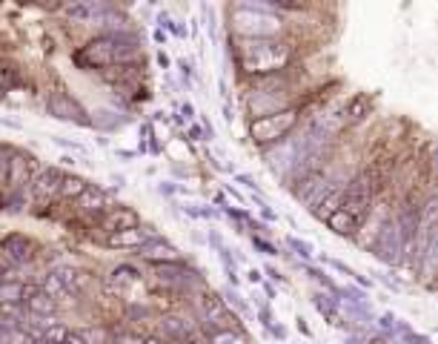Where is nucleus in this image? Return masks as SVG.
<instances>
[{
  "mask_svg": "<svg viewBox=\"0 0 438 344\" xmlns=\"http://www.w3.org/2000/svg\"><path fill=\"white\" fill-rule=\"evenodd\" d=\"M55 144L66 146V149H72V152H80V155H89V149H86L83 144H78V141H66V138H57V135H55Z\"/></svg>",
  "mask_w": 438,
  "mask_h": 344,
  "instance_id": "obj_33",
  "label": "nucleus"
},
{
  "mask_svg": "<svg viewBox=\"0 0 438 344\" xmlns=\"http://www.w3.org/2000/svg\"><path fill=\"white\" fill-rule=\"evenodd\" d=\"M287 247L292 249L298 259H304V261L316 259V247H312L309 241H304V238H298V235H287Z\"/></svg>",
  "mask_w": 438,
  "mask_h": 344,
  "instance_id": "obj_23",
  "label": "nucleus"
},
{
  "mask_svg": "<svg viewBox=\"0 0 438 344\" xmlns=\"http://www.w3.org/2000/svg\"><path fill=\"white\" fill-rule=\"evenodd\" d=\"M60 164H64V167H75L78 158H75V155H64V158H60Z\"/></svg>",
  "mask_w": 438,
  "mask_h": 344,
  "instance_id": "obj_46",
  "label": "nucleus"
},
{
  "mask_svg": "<svg viewBox=\"0 0 438 344\" xmlns=\"http://www.w3.org/2000/svg\"><path fill=\"white\" fill-rule=\"evenodd\" d=\"M26 184H32V178H29V158H26V155H12V158H9L6 193L9 195H20L26 190Z\"/></svg>",
  "mask_w": 438,
  "mask_h": 344,
  "instance_id": "obj_13",
  "label": "nucleus"
},
{
  "mask_svg": "<svg viewBox=\"0 0 438 344\" xmlns=\"http://www.w3.org/2000/svg\"><path fill=\"white\" fill-rule=\"evenodd\" d=\"M143 344H164L161 338H143Z\"/></svg>",
  "mask_w": 438,
  "mask_h": 344,
  "instance_id": "obj_51",
  "label": "nucleus"
},
{
  "mask_svg": "<svg viewBox=\"0 0 438 344\" xmlns=\"http://www.w3.org/2000/svg\"><path fill=\"white\" fill-rule=\"evenodd\" d=\"M0 344H6V338H0Z\"/></svg>",
  "mask_w": 438,
  "mask_h": 344,
  "instance_id": "obj_52",
  "label": "nucleus"
},
{
  "mask_svg": "<svg viewBox=\"0 0 438 344\" xmlns=\"http://www.w3.org/2000/svg\"><path fill=\"white\" fill-rule=\"evenodd\" d=\"M132 227H141V215H138V209H132V207H112V209L101 218V230H104L106 235L132 230Z\"/></svg>",
  "mask_w": 438,
  "mask_h": 344,
  "instance_id": "obj_11",
  "label": "nucleus"
},
{
  "mask_svg": "<svg viewBox=\"0 0 438 344\" xmlns=\"http://www.w3.org/2000/svg\"><path fill=\"white\" fill-rule=\"evenodd\" d=\"M66 344H83V338H80L78 333H69V338H66Z\"/></svg>",
  "mask_w": 438,
  "mask_h": 344,
  "instance_id": "obj_48",
  "label": "nucleus"
},
{
  "mask_svg": "<svg viewBox=\"0 0 438 344\" xmlns=\"http://www.w3.org/2000/svg\"><path fill=\"white\" fill-rule=\"evenodd\" d=\"M0 123H3V127H9V130H23V127H20V123H17V121H12V118H3V121H0Z\"/></svg>",
  "mask_w": 438,
  "mask_h": 344,
  "instance_id": "obj_45",
  "label": "nucleus"
},
{
  "mask_svg": "<svg viewBox=\"0 0 438 344\" xmlns=\"http://www.w3.org/2000/svg\"><path fill=\"white\" fill-rule=\"evenodd\" d=\"M12 83H15V69L6 64V60H0V92L12 89Z\"/></svg>",
  "mask_w": 438,
  "mask_h": 344,
  "instance_id": "obj_31",
  "label": "nucleus"
},
{
  "mask_svg": "<svg viewBox=\"0 0 438 344\" xmlns=\"http://www.w3.org/2000/svg\"><path fill=\"white\" fill-rule=\"evenodd\" d=\"M46 109H49V115L52 118H57V121H75V123H89L86 118H83V109L78 106V101H72L69 95H57V98H52L49 104H46Z\"/></svg>",
  "mask_w": 438,
  "mask_h": 344,
  "instance_id": "obj_14",
  "label": "nucleus"
},
{
  "mask_svg": "<svg viewBox=\"0 0 438 344\" xmlns=\"http://www.w3.org/2000/svg\"><path fill=\"white\" fill-rule=\"evenodd\" d=\"M118 341L120 344H143V338H138V336H120Z\"/></svg>",
  "mask_w": 438,
  "mask_h": 344,
  "instance_id": "obj_44",
  "label": "nucleus"
},
{
  "mask_svg": "<svg viewBox=\"0 0 438 344\" xmlns=\"http://www.w3.org/2000/svg\"><path fill=\"white\" fill-rule=\"evenodd\" d=\"M369 344H390L384 336H375V338H369Z\"/></svg>",
  "mask_w": 438,
  "mask_h": 344,
  "instance_id": "obj_50",
  "label": "nucleus"
},
{
  "mask_svg": "<svg viewBox=\"0 0 438 344\" xmlns=\"http://www.w3.org/2000/svg\"><path fill=\"white\" fill-rule=\"evenodd\" d=\"M235 181H238V184H243L253 195H258V181H255L253 175H243V172H241V175H235Z\"/></svg>",
  "mask_w": 438,
  "mask_h": 344,
  "instance_id": "obj_34",
  "label": "nucleus"
},
{
  "mask_svg": "<svg viewBox=\"0 0 438 344\" xmlns=\"http://www.w3.org/2000/svg\"><path fill=\"white\" fill-rule=\"evenodd\" d=\"M379 190H381V170L375 167V164H369L358 175L350 178L347 190H344L341 209H347L353 218H358V221L364 224V218L375 207V195H379Z\"/></svg>",
  "mask_w": 438,
  "mask_h": 344,
  "instance_id": "obj_3",
  "label": "nucleus"
},
{
  "mask_svg": "<svg viewBox=\"0 0 438 344\" xmlns=\"http://www.w3.org/2000/svg\"><path fill=\"white\" fill-rule=\"evenodd\" d=\"M306 273H309V278H316V281H318V284H321V287H324L330 296L341 298V287L335 284V281H332V278H330V275H327L321 267H306Z\"/></svg>",
  "mask_w": 438,
  "mask_h": 344,
  "instance_id": "obj_24",
  "label": "nucleus"
},
{
  "mask_svg": "<svg viewBox=\"0 0 438 344\" xmlns=\"http://www.w3.org/2000/svg\"><path fill=\"white\" fill-rule=\"evenodd\" d=\"M43 293H46L49 298H55V301H64V298L69 296V290L55 278V273H49V275L43 278Z\"/></svg>",
  "mask_w": 438,
  "mask_h": 344,
  "instance_id": "obj_27",
  "label": "nucleus"
},
{
  "mask_svg": "<svg viewBox=\"0 0 438 344\" xmlns=\"http://www.w3.org/2000/svg\"><path fill=\"white\" fill-rule=\"evenodd\" d=\"M413 267L424 284H438V224L421 233V241L413 256Z\"/></svg>",
  "mask_w": 438,
  "mask_h": 344,
  "instance_id": "obj_6",
  "label": "nucleus"
},
{
  "mask_svg": "<svg viewBox=\"0 0 438 344\" xmlns=\"http://www.w3.org/2000/svg\"><path fill=\"white\" fill-rule=\"evenodd\" d=\"M430 172L438 181V144H432V149H430Z\"/></svg>",
  "mask_w": 438,
  "mask_h": 344,
  "instance_id": "obj_36",
  "label": "nucleus"
},
{
  "mask_svg": "<svg viewBox=\"0 0 438 344\" xmlns=\"http://www.w3.org/2000/svg\"><path fill=\"white\" fill-rule=\"evenodd\" d=\"M298 121H301V109L298 106L255 118V121H249V138H253V144H258L261 149H269V146H275L281 141H287L290 132L298 127Z\"/></svg>",
  "mask_w": 438,
  "mask_h": 344,
  "instance_id": "obj_4",
  "label": "nucleus"
},
{
  "mask_svg": "<svg viewBox=\"0 0 438 344\" xmlns=\"http://www.w3.org/2000/svg\"><path fill=\"white\" fill-rule=\"evenodd\" d=\"M155 41H158V43H167V35L161 32V29H155Z\"/></svg>",
  "mask_w": 438,
  "mask_h": 344,
  "instance_id": "obj_49",
  "label": "nucleus"
},
{
  "mask_svg": "<svg viewBox=\"0 0 438 344\" xmlns=\"http://www.w3.org/2000/svg\"><path fill=\"white\" fill-rule=\"evenodd\" d=\"M229 29L238 41H267L281 38L284 18L275 4H235L229 6Z\"/></svg>",
  "mask_w": 438,
  "mask_h": 344,
  "instance_id": "obj_2",
  "label": "nucleus"
},
{
  "mask_svg": "<svg viewBox=\"0 0 438 344\" xmlns=\"http://www.w3.org/2000/svg\"><path fill=\"white\" fill-rule=\"evenodd\" d=\"M198 312H201V319L212 327V330H241L238 324V312L227 307V301L212 293V290H204L198 296Z\"/></svg>",
  "mask_w": 438,
  "mask_h": 344,
  "instance_id": "obj_7",
  "label": "nucleus"
},
{
  "mask_svg": "<svg viewBox=\"0 0 438 344\" xmlns=\"http://www.w3.org/2000/svg\"><path fill=\"white\" fill-rule=\"evenodd\" d=\"M64 178H66V175L60 172L57 167L41 170V172L32 178V184H29V198H32V204H35V207H49V204L57 198Z\"/></svg>",
  "mask_w": 438,
  "mask_h": 344,
  "instance_id": "obj_8",
  "label": "nucleus"
},
{
  "mask_svg": "<svg viewBox=\"0 0 438 344\" xmlns=\"http://www.w3.org/2000/svg\"><path fill=\"white\" fill-rule=\"evenodd\" d=\"M209 344H246V336L241 330H209Z\"/></svg>",
  "mask_w": 438,
  "mask_h": 344,
  "instance_id": "obj_22",
  "label": "nucleus"
},
{
  "mask_svg": "<svg viewBox=\"0 0 438 344\" xmlns=\"http://www.w3.org/2000/svg\"><path fill=\"white\" fill-rule=\"evenodd\" d=\"M295 57V46L284 38H267V41H238L235 60L243 75L249 78H272L281 75Z\"/></svg>",
  "mask_w": 438,
  "mask_h": 344,
  "instance_id": "obj_1",
  "label": "nucleus"
},
{
  "mask_svg": "<svg viewBox=\"0 0 438 344\" xmlns=\"http://www.w3.org/2000/svg\"><path fill=\"white\" fill-rule=\"evenodd\" d=\"M321 261H324L327 267H332L335 273H341V275H347L350 281H355V275H358V270H353L350 264H344V261H338V259H330V256H321Z\"/></svg>",
  "mask_w": 438,
  "mask_h": 344,
  "instance_id": "obj_30",
  "label": "nucleus"
},
{
  "mask_svg": "<svg viewBox=\"0 0 438 344\" xmlns=\"http://www.w3.org/2000/svg\"><path fill=\"white\" fill-rule=\"evenodd\" d=\"M181 112H183V118H186V121H192V118H195V106H192V104H183V106H181Z\"/></svg>",
  "mask_w": 438,
  "mask_h": 344,
  "instance_id": "obj_42",
  "label": "nucleus"
},
{
  "mask_svg": "<svg viewBox=\"0 0 438 344\" xmlns=\"http://www.w3.org/2000/svg\"><path fill=\"white\" fill-rule=\"evenodd\" d=\"M375 322H379V327H381V330H384L387 336L398 333V322H395V316H393V312H381V316L375 319Z\"/></svg>",
  "mask_w": 438,
  "mask_h": 344,
  "instance_id": "obj_32",
  "label": "nucleus"
},
{
  "mask_svg": "<svg viewBox=\"0 0 438 344\" xmlns=\"http://www.w3.org/2000/svg\"><path fill=\"white\" fill-rule=\"evenodd\" d=\"M369 249H372V256L379 259L381 264H387V267H398L404 261V235H401L395 212H390L381 221V227H379V233H375V241H372Z\"/></svg>",
  "mask_w": 438,
  "mask_h": 344,
  "instance_id": "obj_5",
  "label": "nucleus"
},
{
  "mask_svg": "<svg viewBox=\"0 0 438 344\" xmlns=\"http://www.w3.org/2000/svg\"><path fill=\"white\" fill-rule=\"evenodd\" d=\"M158 64H161L164 69H169V57H167V52H158Z\"/></svg>",
  "mask_w": 438,
  "mask_h": 344,
  "instance_id": "obj_47",
  "label": "nucleus"
},
{
  "mask_svg": "<svg viewBox=\"0 0 438 344\" xmlns=\"http://www.w3.org/2000/svg\"><path fill=\"white\" fill-rule=\"evenodd\" d=\"M295 322H298V330H301V333H304V336H306V338H312V330H309V324H306V322H304V319H301V316H298V319H295Z\"/></svg>",
  "mask_w": 438,
  "mask_h": 344,
  "instance_id": "obj_43",
  "label": "nucleus"
},
{
  "mask_svg": "<svg viewBox=\"0 0 438 344\" xmlns=\"http://www.w3.org/2000/svg\"><path fill=\"white\" fill-rule=\"evenodd\" d=\"M104 15V6L101 4H92V0H83V4H72L66 6V18L75 20V23H92Z\"/></svg>",
  "mask_w": 438,
  "mask_h": 344,
  "instance_id": "obj_18",
  "label": "nucleus"
},
{
  "mask_svg": "<svg viewBox=\"0 0 438 344\" xmlns=\"http://www.w3.org/2000/svg\"><path fill=\"white\" fill-rule=\"evenodd\" d=\"M246 281H249V284H264V273L255 270V267H249L246 270Z\"/></svg>",
  "mask_w": 438,
  "mask_h": 344,
  "instance_id": "obj_37",
  "label": "nucleus"
},
{
  "mask_svg": "<svg viewBox=\"0 0 438 344\" xmlns=\"http://www.w3.org/2000/svg\"><path fill=\"white\" fill-rule=\"evenodd\" d=\"M267 275H269L272 281H278V284H284V281H287V275H281L275 267H267Z\"/></svg>",
  "mask_w": 438,
  "mask_h": 344,
  "instance_id": "obj_39",
  "label": "nucleus"
},
{
  "mask_svg": "<svg viewBox=\"0 0 438 344\" xmlns=\"http://www.w3.org/2000/svg\"><path fill=\"white\" fill-rule=\"evenodd\" d=\"M78 336L83 338V344H109V341H112L104 327H86V330H80Z\"/></svg>",
  "mask_w": 438,
  "mask_h": 344,
  "instance_id": "obj_29",
  "label": "nucleus"
},
{
  "mask_svg": "<svg viewBox=\"0 0 438 344\" xmlns=\"http://www.w3.org/2000/svg\"><path fill=\"white\" fill-rule=\"evenodd\" d=\"M253 244H255V247L261 249V253H264V256H278V249H275V247H272L269 241H264V238H258V235H253Z\"/></svg>",
  "mask_w": 438,
  "mask_h": 344,
  "instance_id": "obj_35",
  "label": "nucleus"
},
{
  "mask_svg": "<svg viewBox=\"0 0 438 344\" xmlns=\"http://www.w3.org/2000/svg\"><path fill=\"white\" fill-rule=\"evenodd\" d=\"M69 327L66 324H49L46 330H43V344H66V338H69Z\"/></svg>",
  "mask_w": 438,
  "mask_h": 344,
  "instance_id": "obj_25",
  "label": "nucleus"
},
{
  "mask_svg": "<svg viewBox=\"0 0 438 344\" xmlns=\"http://www.w3.org/2000/svg\"><path fill=\"white\" fill-rule=\"evenodd\" d=\"M26 307H29V312H32L35 319H46V316H52V312L57 310V301L55 298H49L43 290H35V287H29V296H26Z\"/></svg>",
  "mask_w": 438,
  "mask_h": 344,
  "instance_id": "obj_17",
  "label": "nucleus"
},
{
  "mask_svg": "<svg viewBox=\"0 0 438 344\" xmlns=\"http://www.w3.org/2000/svg\"><path fill=\"white\" fill-rule=\"evenodd\" d=\"M178 67H181V72H183L186 78L192 75V64H190V60H183V57H181V60H178Z\"/></svg>",
  "mask_w": 438,
  "mask_h": 344,
  "instance_id": "obj_41",
  "label": "nucleus"
},
{
  "mask_svg": "<svg viewBox=\"0 0 438 344\" xmlns=\"http://www.w3.org/2000/svg\"><path fill=\"white\" fill-rule=\"evenodd\" d=\"M138 256H141L143 261L155 264V267H164V264H181V261H183L181 249H178L175 244L164 241V238H152V241H146V244L138 249Z\"/></svg>",
  "mask_w": 438,
  "mask_h": 344,
  "instance_id": "obj_10",
  "label": "nucleus"
},
{
  "mask_svg": "<svg viewBox=\"0 0 438 344\" xmlns=\"http://www.w3.org/2000/svg\"><path fill=\"white\" fill-rule=\"evenodd\" d=\"M115 55H118V38H95L78 52L75 60L86 69H104L115 64Z\"/></svg>",
  "mask_w": 438,
  "mask_h": 344,
  "instance_id": "obj_9",
  "label": "nucleus"
},
{
  "mask_svg": "<svg viewBox=\"0 0 438 344\" xmlns=\"http://www.w3.org/2000/svg\"><path fill=\"white\" fill-rule=\"evenodd\" d=\"M86 178H80V175H66L64 178V184H60V193H57V198H64V201H78L83 193H86Z\"/></svg>",
  "mask_w": 438,
  "mask_h": 344,
  "instance_id": "obj_21",
  "label": "nucleus"
},
{
  "mask_svg": "<svg viewBox=\"0 0 438 344\" xmlns=\"http://www.w3.org/2000/svg\"><path fill=\"white\" fill-rule=\"evenodd\" d=\"M75 204L80 212H104L106 209V193L98 190V186H86V193Z\"/></svg>",
  "mask_w": 438,
  "mask_h": 344,
  "instance_id": "obj_20",
  "label": "nucleus"
},
{
  "mask_svg": "<svg viewBox=\"0 0 438 344\" xmlns=\"http://www.w3.org/2000/svg\"><path fill=\"white\" fill-rule=\"evenodd\" d=\"M369 106H372V104H369L364 95H361V98H353V101H350V106L344 109V118H347V121H361V118H364V112H369Z\"/></svg>",
  "mask_w": 438,
  "mask_h": 344,
  "instance_id": "obj_28",
  "label": "nucleus"
},
{
  "mask_svg": "<svg viewBox=\"0 0 438 344\" xmlns=\"http://www.w3.org/2000/svg\"><path fill=\"white\" fill-rule=\"evenodd\" d=\"M0 256H3L9 264L20 267L32 259V241L23 238V235H9V238H3V244H0Z\"/></svg>",
  "mask_w": 438,
  "mask_h": 344,
  "instance_id": "obj_12",
  "label": "nucleus"
},
{
  "mask_svg": "<svg viewBox=\"0 0 438 344\" xmlns=\"http://www.w3.org/2000/svg\"><path fill=\"white\" fill-rule=\"evenodd\" d=\"M6 181H9V161L0 158V190H6Z\"/></svg>",
  "mask_w": 438,
  "mask_h": 344,
  "instance_id": "obj_38",
  "label": "nucleus"
},
{
  "mask_svg": "<svg viewBox=\"0 0 438 344\" xmlns=\"http://www.w3.org/2000/svg\"><path fill=\"white\" fill-rule=\"evenodd\" d=\"M146 241H149V233L143 227H132V230L106 235V247L109 249H141Z\"/></svg>",
  "mask_w": 438,
  "mask_h": 344,
  "instance_id": "obj_16",
  "label": "nucleus"
},
{
  "mask_svg": "<svg viewBox=\"0 0 438 344\" xmlns=\"http://www.w3.org/2000/svg\"><path fill=\"white\" fill-rule=\"evenodd\" d=\"M0 158H3V155H0Z\"/></svg>",
  "mask_w": 438,
  "mask_h": 344,
  "instance_id": "obj_53",
  "label": "nucleus"
},
{
  "mask_svg": "<svg viewBox=\"0 0 438 344\" xmlns=\"http://www.w3.org/2000/svg\"><path fill=\"white\" fill-rule=\"evenodd\" d=\"M190 138H192V141H206V132H204L201 127H190Z\"/></svg>",
  "mask_w": 438,
  "mask_h": 344,
  "instance_id": "obj_40",
  "label": "nucleus"
},
{
  "mask_svg": "<svg viewBox=\"0 0 438 344\" xmlns=\"http://www.w3.org/2000/svg\"><path fill=\"white\" fill-rule=\"evenodd\" d=\"M29 296V287H23L20 281H0V304L3 307H17Z\"/></svg>",
  "mask_w": 438,
  "mask_h": 344,
  "instance_id": "obj_19",
  "label": "nucleus"
},
{
  "mask_svg": "<svg viewBox=\"0 0 438 344\" xmlns=\"http://www.w3.org/2000/svg\"><path fill=\"white\" fill-rule=\"evenodd\" d=\"M324 224H327V230L332 235H341V238H355L361 233V221H358V218H353L347 209H335Z\"/></svg>",
  "mask_w": 438,
  "mask_h": 344,
  "instance_id": "obj_15",
  "label": "nucleus"
},
{
  "mask_svg": "<svg viewBox=\"0 0 438 344\" xmlns=\"http://www.w3.org/2000/svg\"><path fill=\"white\" fill-rule=\"evenodd\" d=\"M55 278H57V281H60V284H64V287H66V290L72 293V290L78 287V281H80V273H78L75 267L64 264V267H57V270H55Z\"/></svg>",
  "mask_w": 438,
  "mask_h": 344,
  "instance_id": "obj_26",
  "label": "nucleus"
}]
</instances>
